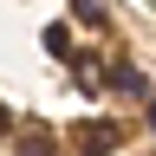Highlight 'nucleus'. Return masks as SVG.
<instances>
[{
    "mask_svg": "<svg viewBox=\"0 0 156 156\" xmlns=\"http://www.w3.org/2000/svg\"><path fill=\"white\" fill-rule=\"evenodd\" d=\"M124 136H117V124H85L78 130V156H111Z\"/></svg>",
    "mask_w": 156,
    "mask_h": 156,
    "instance_id": "nucleus-1",
    "label": "nucleus"
},
{
    "mask_svg": "<svg viewBox=\"0 0 156 156\" xmlns=\"http://www.w3.org/2000/svg\"><path fill=\"white\" fill-rule=\"evenodd\" d=\"M13 156H52V136H46V130H26V136H13Z\"/></svg>",
    "mask_w": 156,
    "mask_h": 156,
    "instance_id": "nucleus-2",
    "label": "nucleus"
},
{
    "mask_svg": "<svg viewBox=\"0 0 156 156\" xmlns=\"http://www.w3.org/2000/svg\"><path fill=\"white\" fill-rule=\"evenodd\" d=\"M72 13H78V20H91V26H98V20H104V0H72Z\"/></svg>",
    "mask_w": 156,
    "mask_h": 156,
    "instance_id": "nucleus-3",
    "label": "nucleus"
},
{
    "mask_svg": "<svg viewBox=\"0 0 156 156\" xmlns=\"http://www.w3.org/2000/svg\"><path fill=\"white\" fill-rule=\"evenodd\" d=\"M150 124H156V98H150Z\"/></svg>",
    "mask_w": 156,
    "mask_h": 156,
    "instance_id": "nucleus-4",
    "label": "nucleus"
}]
</instances>
